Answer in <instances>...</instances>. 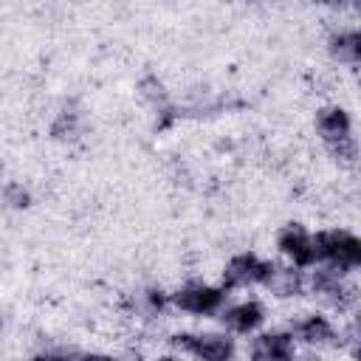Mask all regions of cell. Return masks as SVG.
Listing matches in <instances>:
<instances>
[{
    "instance_id": "6da1fadb",
    "label": "cell",
    "mask_w": 361,
    "mask_h": 361,
    "mask_svg": "<svg viewBox=\"0 0 361 361\" xmlns=\"http://www.w3.org/2000/svg\"><path fill=\"white\" fill-rule=\"evenodd\" d=\"M316 133L336 161L353 164L358 158V144L353 138V121L344 107H338V104L322 107L316 113Z\"/></svg>"
},
{
    "instance_id": "7a4b0ae2",
    "label": "cell",
    "mask_w": 361,
    "mask_h": 361,
    "mask_svg": "<svg viewBox=\"0 0 361 361\" xmlns=\"http://www.w3.org/2000/svg\"><path fill=\"white\" fill-rule=\"evenodd\" d=\"M316 259L324 268L338 274H350L361 268V237L347 228H324L316 231Z\"/></svg>"
},
{
    "instance_id": "3957f363",
    "label": "cell",
    "mask_w": 361,
    "mask_h": 361,
    "mask_svg": "<svg viewBox=\"0 0 361 361\" xmlns=\"http://www.w3.org/2000/svg\"><path fill=\"white\" fill-rule=\"evenodd\" d=\"M169 344L195 361H234L237 344L228 333H175Z\"/></svg>"
},
{
    "instance_id": "277c9868",
    "label": "cell",
    "mask_w": 361,
    "mask_h": 361,
    "mask_svg": "<svg viewBox=\"0 0 361 361\" xmlns=\"http://www.w3.org/2000/svg\"><path fill=\"white\" fill-rule=\"evenodd\" d=\"M228 290L209 282H186L172 293V307L189 316H217L226 310Z\"/></svg>"
},
{
    "instance_id": "5b68a950",
    "label": "cell",
    "mask_w": 361,
    "mask_h": 361,
    "mask_svg": "<svg viewBox=\"0 0 361 361\" xmlns=\"http://www.w3.org/2000/svg\"><path fill=\"white\" fill-rule=\"evenodd\" d=\"M271 268H274L271 259H262V257L254 254V251H240V254H234V257L226 262L223 276H220V285H223L226 290L257 288V285H265Z\"/></svg>"
},
{
    "instance_id": "8992f818",
    "label": "cell",
    "mask_w": 361,
    "mask_h": 361,
    "mask_svg": "<svg viewBox=\"0 0 361 361\" xmlns=\"http://www.w3.org/2000/svg\"><path fill=\"white\" fill-rule=\"evenodd\" d=\"M276 248L279 254L296 265V268H316L319 259H316V237L302 226V223H288L279 228L276 234Z\"/></svg>"
},
{
    "instance_id": "52a82bcc",
    "label": "cell",
    "mask_w": 361,
    "mask_h": 361,
    "mask_svg": "<svg viewBox=\"0 0 361 361\" xmlns=\"http://www.w3.org/2000/svg\"><path fill=\"white\" fill-rule=\"evenodd\" d=\"M307 290L316 299H322L324 305L338 307V310H344L355 302V288L344 279V274L324 268V265H316V271L307 276Z\"/></svg>"
},
{
    "instance_id": "ba28073f",
    "label": "cell",
    "mask_w": 361,
    "mask_h": 361,
    "mask_svg": "<svg viewBox=\"0 0 361 361\" xmlns=\"http://www.w3.org/2000/svg\"><path fill=\"white\" fill-rule=\"evenodd\" d=\"M296 355V338L290 330H265L257 333L248 344L251 361H293Z\"/></svg>"
},
{
    "instance_id": "9c48e42d",
    "label": "cell",
    "mask_w": 361,
    "mask_h": 361,
    "mask_svg": "<svg viewBox=\"0 0 361 361\" xmlns=\"http://www.w3.org/2000/svg\"><path fill=\"white\" fill-rule=\"evenodd\" d=\"M220 322H223L226 330H231L237 336H254L265 322V307L257 299H245V302L228 305L220 313Z\"/></svg>"
},
{
    "instance_id": "30bf717a",
    "label": "cell",
    "mask_w": 361,
    "mask_h": 361,
    "mask_svg": "<svg viewBox=\"0 0 361 361\" xmlns=\"http://www.w3.org/2000/svg\"><path fill=\"white\" fill-rule=\"evenodd\" d=\"M290 333L296 341H302L307 347H327V344H336V338H338L333 322L324 313H305L302 319H296L290 324Z\"/></svg>"
},
{
    "instance_id": "8fae6325",
    "label": "cell",
    "mask_w": 361,
    "mask_h": 361,
    "mask_svg": "<svg viewBox=\"0 0 361 361\" xmlns=\"http://www.w3.org/2000/svg\"><path fill=\"white\" fill-rule=\"evenodd\" d=\"M262 288L271 290L276 299H293V296H302L307 290V276H305L302 268H296L290 262L288 265L274 262V268H271V274H268Z\"/></svg>"
},
{
    "instance_id": "7c38bea8",
    "label": "cell",
    "mask_w": 361,
    "mask_h": 361,
    "mask_svg": "<svg viewBox=\"0 0 361 361\" xmlns=\"http://www.w3.org/2000/svg\"><path fill=\"white\" fill-rule=\"evenodd\" d=\"M327 51L336 62L361 65V28H344L327 39Z\"/></svg>"
},
{
    "instance_id": "4fadbf2b",
    "label": "cell",
    "mask_w": 361,
    "mask_h": 361,
    "mask_svg": "<svg viewBox=\"0 0 361 361\" xmlns=\"http://www.w3.org/2000/svg\"><path fill=\"white\" fill-rule=\"evenodd\" d=\"M138 305H141L144 313L158 316V313H164L172 305V293H164L161 288H147V290L138 293Z\"/></svg>"
},
{
    "instance_id": "5bb4252c",
    "label": "cell",
    "mask_w": 361,
    "mask_h": 361,
    "mask_svg": "<svg viewBox=\"0 0 361 361\" xmlns=\"http://www.w3.org/2000/svg\"><path fill=\"white\" fill-rule=\"evenodd\" d=\"M3 200H6L8 209H28V206H31V192H28L23 183L8 180L6 189H3Z\"/></svg>"
},
{
    "instance_id": "9a60e30c",
    "label": "cell",
    "mask_w": 361,
    "mask_h": 361,
    "mask_svg": "<svg viewBox=\"0 0 361 361\" xmlns=\"http://www.w3.org/2000/svg\"><path fill=\"white\" fill-rule=\"evenodd\" d=\"M56 138H73L76 135V113H68V110H62L59 116H56V121H54V130H51Z\"/></svg>"
},
{
    "instance_id": "2e32d148",
    "label": "cell",
    "mask_w": 361,
    "mask_h": 361,
    "mask_svg": "<svg viewBox=\"0 0 361 361\" xmlns=\"http://www.w3.org/2000/svg\"><path fill=\"white\" fill-rule=\"evenodd\" d=\"M341 338H344V344H350L353 350L355 347H361V310L358 313H353V319L347 322V327L341 330Z\"/></svg>"
},
{
    "instance_id": "e0dca14e",
    "label": "cell",
    "mask_w": 361,
    "mask_h": 361,
    "mask_svg": "<svg viewBox=\"0 0 361 361\" xmlns=\"http://www.w3.org/2000/svg\"><path fill=\"white\" fill-rule=\"evenodd\" d=\"M31 361H76V358H71V355H65V353H56V350H48V353L34 355Z\"/></svg>"
},
{
    "instance_id": "ac0fdd59",
    "label": "cell",
    "mask_w": 361,
    "mask_h": 361,
    "mask_svg": "<svg viewBox=\"0 0 361 361\" xmlns=\"http://www.w3.org/2000/svg\"><path fill=\"white\" fill-rule=\"evenodd\" d=\"M76 361H118V358H113L107 353H87V355H79Z\"/></svg>"
},
{
    "instance_id": "d6986e66",
    "label": "cell",
    "mask_w": 361,
    "mask_h": 361,
    "mask_svg": "<svg viewBox=\"0 0 361 361\" xmlns=\"http://www.w3.org/2000/svg\"><path fill=\"white\" fill-rule=\"evenodd\" d=\"M293 361H319L316 355H293Z\"/></svg>"
},
{
    "instance_id": "ffe728a7",
    "label": "cell",
    "mask_w": 361,
    "mask_h": 361,
    "mask_svg": "<svg viewBox=\"0 0 361 361\" xmlns=\"http://www.w3.org/2000/svg\"><path fill=\"white\" fill-rule=\"evenodd\" d=\"M353 361H361V347H355V350H353Z\"/></svg>"
},
{
    "instance_id": "44dd1931",
    "label": "cell",
    "mask_w": 361,
    "mask_h": 361,
    "mask_svg": "<svg viewBox=\"0 0 361 361\" xmlns=\"http://www.w3.org/2000/svg\"><path fill=\"white\" fill-rule=\"evenodd\" d=\"M158 361H178L175 355H164V358H158Z\"/></svg>"
}]
</instances>
